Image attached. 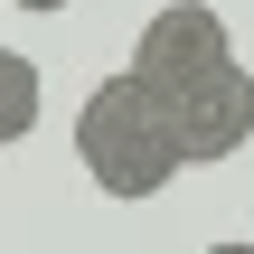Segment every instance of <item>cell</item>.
<instances>
[{"instance_id": "cell-1", "label": "cell", "mask_w": 254, "mask_h": 254, "mask_svg": "<svg viewBox=\"0 0 254 254\" xmlns=\"http://www.w3.org/2000/svg\"><path fill=\"white\" fill-rule=\"evenodd\" d=\"M75 160L104 198H160L179 179V141L160 123V94L141 75H104L75 113Z\"/></svg>"}, {"instance_id": "cell-2", "label": "cell", "mask_w": 254, "mask_h": 254, "mask_svg": "<svg viewBox=\"0 0 254 254\" xmlns=\"http://www.w3.org/2000/svg\"><path fill=\"white\" fill-rule=\"evenodd\" d=\"M160 123H170V141H179V170L236 160V151H245V132H254V85H245V66L226 57V66H207V75L170 85V94H160Z\"/></svg>"}, {"instance_id": "cell-3", "label": "cell", "mask_w": 254, "mask_h": 254, "mask_svg": "<svg viewBox=\"0 0 254 254\" xmlns=\"http://www.w3.org/2000/svg\"><path fill=\"white\" fill-rule=\"evenodd\" d=\"M226 57H236V28H226L207 0H170V9H151V19H141L132 66H123V75H141L151 94H170V85H189V75L226 66Z\"/></svg>"}, {"instance_id": "cell-4", "label": "cell", "mask_w": 254, "mask_h": 254, "mask_svg": "<svg viewBox=\"0 0 254 254\" xmlns=\"http://www.w3.org/2000/svg\"><path fill=\"white\" fill-rule=\"evenodd\" d=\"M38 104H47V85H38V66H28L19 47H0V151H9V141H28V123H38Z\"/></svg>"}, {"instance_id": "cell-5", "label": "cell", "mask_w": 254, "mask_h": 254, "mask_svg": "<svg viewBox=\"0 0 254 254\" xmlns=\"http://www.w3.org/2000/svg\"><path fill=\"white\" fill-rule=\"evenodd\" d=\"M9 9H28V19H57V9H75V0H9Z\"/></svg>"}, {"instance_id": "cell-6", "label": "cell", "mask_w": 254, "mask_h": 254, "mask_svg": "<svg viewBox=\"0 0 254 254\" xmlns=\"http://www.w3.org/2000/svg\"><path fill=\"white\" fill-rule=\"evenodd\" d=\"M207 254H254V245H245V236H226V245H207Z\"/></svg>"}]
</instances>
